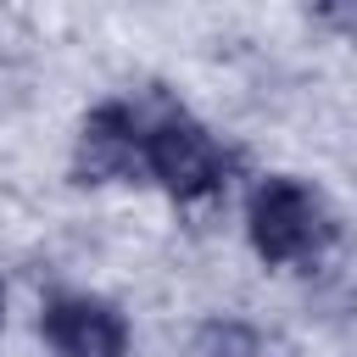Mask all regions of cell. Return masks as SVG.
Instances as JSON below:
<instances>
[{
    "mask_svg": "<svg viewBox=\"0 0 357 357\" xmlns=\"http://www.w3.org/2000/svg\"><path fill=\"white\" fill-rule=\"evenodd\" d=\"M324 240V212L296 178H268L251 195V245L262 262H301Z\"/></svg>",
    "mask_w": 357,
    "mask_h": 357,
    "instance_id": "cell-1",
    "label": "cell"
},
{
    "mask_svg": "<svg viewBox=\"0 0 357 357\" xmlns=\"http://www.w3.org/2000/svg\"><path fill=\"white\" fill-rule=\"evenodd\" d=\"M45 340L56 357H123L128 324L117 307H106L95 296H61L45 307Z\"/></svg>",
    "mask_w": 357,
    "mask_h": 357,
    "instance_id": "cell-2",
    "label": "cell"
},
{
    "mask_svg": "<svg viewBox=\"0 0 357 357\" xmlns=\"http://www.w3.org/2000/svg\"><path fill=\"white\" fill-rule=\"evenodd\" d=\"M151 173L178 195V201H195L218 184V145L195 128V123H162L151 134Z\"/></svg>",
    "mask_w": 357,
    "mask_h": 357,
    "instance_id": "cell-3",
    "label": "cell"
},
{
    "mask_svg": "<svg viewBox=\"0 0 357 357\" xmlns=\"http://www.w3.org/2000/svg\"><path fill=\"white\" fill-rule=\"evenodd\" d=\"M128 167H139V139H134V123L123 106H100L84 117V134H78V178L84 184H106V178H123Z\"/></svg>",
    "mask_w": 357,
    "mask_h": 357,
    "instance_id": "cell-4",
    "label": "cell"
}]
</instances>
